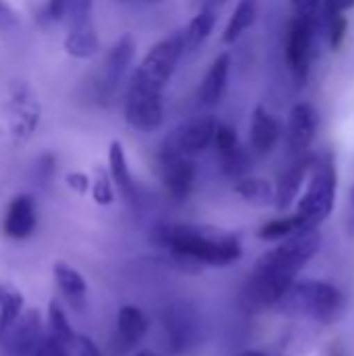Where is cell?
<instances>
[{
  "label": "cell",
  "instance_id": "1",
  "mask_svg": "<svg viewBox=\"0 0 354 356\" xmlns=\"http://www.w3.org/2000/svg\"><path fill=\"white\" fill-rule=\"evenodd\" d=\"M319 246L321 236L317 227H300L265 252L244 288L246 305L250 309H275L286 290L296 282L300 269L319 252Z\"/></svg>",
  "mask_w": 354,
  "mask_h": 356
},
{
  "label": "cell",
  "instance_id": "2",
  "mask_svg": "<svg viewBox=\"0 0 354 356\" xmlns=\"http://www.w3.org/2000/svg\"><path fill=\"white\" fill-rule=\"evenodd\" d=\"M156 246L169 250L173 261L186 271H198L202 265L230 267L242 259V244L234 234L190 225V223H159L150 234Z\"/></svg>",
  "mask_w": 354,
  "mask_h": 356
},
{
  "label": "cell",
  "instance_id": "3",
  "mask_svg": "<svg viewBox=\"0 0 354 356\" xmlns=\"http://www.w3.org/2000/svg\"><path fill=\"white\" fill-rule=\"evenodd\" d=\"M344 305L346 302L342 292L332 284L319 280H305L294 282L280 298L275 309L294 317L317 321L321 325H332L344 315Z\"/></svg>",
  "mask_w": 354,
  "mask_h": 356
},
{
  "label": "cell",
  "instance_id": "4",
  "mask_svg": "<svg viewBox=\"0 0 354 356\" xmlns=\"http://www.w3.org/2000/svg\"><path fill=\"white\" fill-rule=\"evenodd\" d=\"M336 194H338V169L336 159L332 152L321 154L315 159L309 184L298 200L296 217L300 219L303 227H319L334 211L336 207Z\"/></svg>",
  "mask_w": 354,
  "mask_h": 356
},
{
  "label": "cell",
  "instance_id": "5",
  "mask_svg": "<svg viewBox=\"0 0 354 356\" xmlns=\"http://www.w3.org/2000/svg\"><path fill=\"white\" fill-rule=\"evenodd\" d=\"M136 54V40L131 33H123L111 50L104 54V60L86 81V94L94 104L108 106L115 102L121 81L134 60Z\"/></svg>",
  "mask_w": 354,
  "mask_h": 356
},
{
  "label": "cell",
  "instance_id": "6",
  "mask_svg": "<svg viewBox=\"0 0 354 356\" xmlns=\"http://www.w3.org/2000/svg\"><path fill=\"white\" fill-rule=\"evenodd\" d=\"M182 54H184V33L182 31H175L169 38H163L146 52V56L134 71L129 86L163 94L165 86L169 83V79L175 73V67H177Z\"/></svg>",
  "mask_w": 354,
  "mask_h": 356
},
{
  "label": "cell",
  "instance_id": "7",
  "mask_svg": "<svg viewBox=\"0 0 354 356\" xmlns=\"http://www.w3.org/2000/svg\"><path fill=\"white\" fill-rule=\"evenodd\" d=\"M317 23L303 19V17H294L288 23L286 29V40H284V58H286V67L288 73L292 77V81L303 88L309 81L311 75V65H313V44H315V31H317Z\"/></svg>",
  "mask_w": 354,
  "mask_h": 356
},
{
  "label": "cell",
  "instance_id": "8",
  "mask_svg": "<svg viewBox=\"0 0 354 356\" xmlns=\"http://www.w3.org/2000/svg\"><path fill=\"white\" fill-rule=\"evenodd\" d=\"M163 330L171 355H186L200 340V319L192 305L171 302L163 311Z\"/></svg>",
  "mask_w": 354,
  "mask_h": 356
},
{
  "label": "cell",
  "instance_id": "9",
  "mask_svg": "<svg viewBox=\"0 0 354 356\" xmlns=\"http://www.w3.org/2000/svg\"><path fill=\"white\" fill-rule=\"evenodd\" d=\"M217 119L213 115H200L192 117L184 123H179L159 146L163 152H173V154H184V156H194L204 152L209 146H213L215 129H217Z\"/></svg>",
  "mask_w": 354,
  "mask_h": 356
},
{
  "label": "cell",
  "instance_id": "10",
  "mask_svg": "<svg viewBox=\"0 0 354 356\" xmlns=\"http://www.w3.org/2000/svg\"><path fill=\"white\" fill-rule=\"evenodd\" d=\"M125 121L131 129L152 134L165 121L163 94L127 86L125 94Z\"/></svg>",
  "mask_w": 354,
  "mask_h": 356
},
{
  "label": "cell",
  "instance_id": "11",
  "mask_svg": "<svg viewBox=\"0 0 354 356\" xmlns=\"http://www.w3.org/2000/svg\"><path fill=\"white\" fill-rule=\"evenodd\" d=\"M159 173L167 196L175 202H184L196 184V165L190 156L159 150Z\"/></svg>",
  "mask_w": 354,
  "mask_h": 356
},
{
  "label": "cell",
  "instance_id": "12",
  "mask_svg": "<svg viewBox=\"0 0 354 356\" xmlns=\"http://www.w3.org/2000/svg\"><path fill=\"white\" fill-rule=\"evenodd\" d=\"M10 115V136L19 142L27 140L40 123V104L38 96L23 81L10 88V100L6 104Z\"/></svg>",
  "mask_w": 354,
  "mask_h": 356
},
{
  "label": "cell",
  "instance_id": "13",
  "mask_svg": "<svg viewBox=\"0 0 354 356\" xmlns=\"http://www.w3.org/2000/svg\"><path fill=\"white\" fill-rule=\"evenodd\" d=\"M319 129V115L313 104L298 102L290 108L286 123V146L292 154H305Z\"/></svg>",
  "mask_w": 354,
  "mask_h": 356
},
{
  "label": "cell",
  "instance_id": "14",
  "mask_svg": "<svg viewBox=\"0 0 354 356\" xmlns=\"http://www.w3.org/2000/svg\"><path fill=\"white\" fill-rule=\"evenodd\" d=\"M44 340L42 334V319L38 311H25L0 338V344L13 356H33L40 342Z\"/></svg>",
  "mask_w": 354,
  "mask_h": 356
},
{
  "label": "cell",
  "instance_id": "15",
  "mask_svg": "<svg viewBox=\"0 0 354 356\" xmlns=\"http://www.w3.org/2000/svg\"><path fill=\"white\" fill-rule=\"evenodd\" d=\"M38 225V207L33 196L17 194L2 217V234L10 240H27Z\"/></svg>",
  "mask_w": 354,
  "mask_h": 356
},
{
  "label": "cell",
  "instance_id": "16",
  "mask_svg": "<svg viewBox=\"0 0 354 356\" xmlns=\"http://www.w3.org/2000/svg\"><path fill=\"white\" fill-rule=\"evenodd\" d=\"M67 23H69V31H67L65 42H63L67 54L73 56V58H79V60L92 58L94 54H98L100 42H98V33H96V27H94L92 13L73 17Z\"/></svg>",
  "mask_w": 354,
  "mask_h": 356
},
{
  "label": "cell",
  "instance_id": "17",
  "mask_svg": "<svg viewBox=\"0 0 354 356\" xmlns=\"http://www.w3.org/2000/svg\"><path fill=\"white\" fill-rule=\"evenodd\" d=\"M148 332V319L136 305H123L117 313L115 323V346L121 353L136 348Z\"/></svg>",
  "mask_w": 354,
  "mask_h": 356
},
{
  "label": "cell",
  "instance_id": "18",
  "mask_svg": "<svg viewBox=\"0 0 354 356\" xmlns=\"http://www.w3.org/2000/svg\"><path fill=\"white\" fill-rule=\"evenodd\" d=\"M282 138L280 121L265 108L257 106L250 117V148L255 154L265 156L269 154Z\"/></svg>",
  "mask_w": 354,
  "mask_h": 356
},
{
  "label": "cell",
  "instance_id": "19",
  "mask_svg": "<svg viewBox=\"0 0 354 356\" xmlns=\"http://www.w3.org/2000/svg\"><path fill=\"white\" fill-rule=\"evenodd\" d=\"M315 159L313 156H300L296 159L280 177L277 186H275V207L280 211H286L292 207V202L296 200L303 184L307 181L309 173H311V167H313Z\"/></svg>",
  "mask_w": 354,
  "mask_h": 356
},
{
  "label": "cell",
  "instance_id": "20",
  "mask_svg": "<svg viewBox=\"0 0 354 356\" xmlns=\"http://www.w3.org/2000/svg\"><path fill=\"white\" fill-rule=\"evenodd\" d=\"M230 67H232V56L230 52H221L209 67L204 79L200 81L198 88V100L207 106L217 104L227 88V79H230Z\"/></svg>",
  "mask_w": 354,
  "mask_h": 356
},
{
  "label": "cell",
  "instance_id": "21",
  "mask_svg": "<svg viewBox=\"0 0 354 356\" xmlns=\"http://www.w3.org/2000/svg\"><path fill=\"white\" fill-rule=\"evenodd\" d=\"M108 175H111V181L119 188L121 196L129 204H136V200H138L136 181H134V177L129 173L127 156H125L123 144L119 140H113L111 146H108Z\"/></svg>",
  "mask_w": 354,
  "mask_h": 356
},
{
  "label": "cell",
  "instance_id": "22",
  "mask_svg": "<svg viewBox=\"0 0 354 356\" xmlns=\"http://www.w3.org/2000/svg\"><path fill=\"white\" fill-rule=\"evenodd\" d=\"M54 282H56L58 290L63 292V296L69 300V305H73L75 309L83 307L88 284L75 267H71L65 261L54 263Z\"/></svg>",
  "mask_w": 354,
  "mask_h": 356
},
{
  "label": "cell",
  "instance_id": "23",
  "mask_svg": "<svg viewBox=\"0 0 354 356\" xmlns=\"http://www.w3.org/2000/svg\"><path fill=\"white\" fill-rule=\"evenodd\" d=\"M257 15H259V0H240L223 29V35L221 40L225 44H234L238 42L257 21Z\"/></svg>",
  "mask_w": 354,
  "mask_h": 356
},
{
  "label": "cell",
  "instance_id": "24",
  "mask_svg": "<svg viewBox=\"0 0 354 356\" xmlns=\"http://www.w3.org/2000/svg\"><path fill=\"white\" fill-rule=\"evenodd\" d=\"M234 192L246 200L248 204H255V207H269L275 202V188L269 179L265 177H242V179H236V186H234Z\"/></svg>",
  "mask_w": 354,
  "mask_h": 356
},
{
  "label": "cell",
  "instance_id": "25",
  "mask_svg": "<svg viewBox=\"0 0 354 356\" xmlns=\"http://www.w3.org/2000/svg\"><path fill=\"white\" fill-rule=\"evenodd\" d=\"M215 21H217L215 8L202 6L200 13L188 23V27L182 29V33H184V52L198 50L209 40V35H211V31L215 27Z\"/></svg>",
  "mask_w": 354,
  "mask_h": 356
},
{
  "label": "cell",
  "instance_id": "26",
  "mask_svg": "<svg viewBox=\"0 0 354 356\" xmlns=\"http://www.w3.org/2000/svg\"><path fill=\"white\" fill-rule=\"evenodd\" d=\"M23 315V296L10 286H0V338Z\"/></svg>",
  "mask_w": 354,
  "mask_h": 356
},
{
  "label": "cell",
  "instance_id": "27",
  "mask_svg": "<svg viewBox=\"0 0 354 356\" xmlns=\"http://www.w3.org/2000/svg\"><path fill=\"white\" fill-rule=\"evenodd\" d=\"M48 336L54 338L56 342L65 344L67 348L73 346V340H75V332L63 311V307L58 305V300H50L48 302Z\"/></svg>",
  "mask_w": 354,
  "mask_h": 356
},
{
  "label": "cell",
  "instance_id": "28",
  "mask_svg": "<svg viewBox=\"0 0 354 356\" xmlns=\"http://www.w3.org/2000/svg\"><path fill=\"white\" fill-rule=\"evenodd\" d=\"M217 159H219L221 171H223L227 177H232V179H242V177H246L248 171H250V167H252L250 152L244 150L240 144H238L236 148L227 150V152L217 154Z\"/></svg>",
  "mask_w": 354,
  "mask_h": 356
},
{
  "label": "cell",
  "instance_id": "29",
  "mask_svg": "<svg viewBox=\"0 0 354 356\" xmlns=\"http://www.w3.org/2000/svg\"><path fill=\"white\" fill-rule=\"evenodd\" d=\"M300 219L294 215H288V217H280V219H273V221H267L259 232L257 236L261 240H269V242H275V240H284L288 238L290 234H294L296 229H300Z\"/></svg>",
  "mask_w": 354,
  "mask_h": 356
},
{
  "label": "cell",
  "instance_id": "30",
  "mask_svg": "<svg viewBox=\"0 0 354 356\" xmlns=\"http://www.w3.org/2000/svg\"><path fill=\"white\" fill-rule=\"evenodd\" d=\"M92 198L96 204L100 207H108L113 204L115 200V192H113V181H111V175L102 169H96V177L92 181Z\"/></svg>",
  "mask_w": 354,
  "mask_h": 356
},
{
  "label": "cell",
  "instance_id": "31",
  "mask_svg": "<svg viewBox=\"0 0 354 356\" xmlns=\"http://www.w3.org/2000/svg\"><path fill=\"white\" fill-rule=\"evenodd\" d=\"M238 144H240V140H238L236 129L232 125H227V123H217L215 138H213V146L217 148V154L227 152V150L236 148Z\"/></svg>",
  "mask_w": 354,
  "mask_h": 356
},
{
  "label": "cell",
  "instance_id": "32",
  "mask_svg": "<svg viewBox=\"0 0 354 356\" xmlns=\"http://www.w3.org/2000/svg\"><path fill=\"white\" fill-rule=\"evenodd\" d=\"M294 17H303L309 21H319V10H321V0H290Z\"/></svg>",
  "mask_w": 354,
  "mask_h": 356
},
{
  "label": "cell",
  "instance_id": "33",
  "mask_svg": "<svg viewBox=\"0 0 354 356\" xmlns=\"http://www.w3.org/2000/svg\"><path fill=\"white\" fill-rule=\"evenodd\" d=\"M33 356H69V353H67V346L65 344H61L54 338L46 336L40 342V346H38V350H35Z\"/></svg>",
  "mask_w": 354,
  "mask_h": 356
},
{
  "label": "cell",
  "instance_id": "34",
  "mask_svg": "<svg viewBox=\"0 0 354 356\" xmlns=\"http://www.w3.org/2000/svg\"><path fill=\"white\" fill-rule=\"evenodd\" d=\"M54 169H56V159L54 154H42L40 161H38V167H35V175L42 184H46L50 177H54Z\"/></svg>",
  "mask_w": 354,
  "mask_h": 356
},
{
  "label": "cell",
  "instance_id": "35",
  "mask_svg": "<svg viewBox=\"0 0 354 356\" xmlns=\"http://www.w3.org/2000/svg\"><path fill=\"white\" fill-rule=\"evenodd\" d=\"M65 181H67V186L73 190V192H77V194H86L88 190H90V177L86 175V173H81V171H71V173H67V177H65Z\"/></svg>",
  "mask_w": 354,
  "mask_h": 356
},
{
  "label": "cell",
  "instance_id": "36",
  "mask_svg": "<svg viewBox=\"0 0 354 356\" xmlns=\"http://www.w3.org/2000/svg\"><path fill=\"white\" fill-rule=\"evenodd\" d=\"M73 348H75V355L77 356H102L100 348L88 338V336H75L73 340Z\"/></svg>",
  "mask_w": 354,
  "mask_h": 356
},
{
  "label": "cell",
  "instance_id": "37",
  "mask_svg": "<svg viewBox=\"0 0 354 356\" xmlns=\"http://www.w3.org/2000/svg\"><path fill=\"white\" fill-rule=\"evenodd\" d=\"M65 4L67 0H46L44 4V17L48 21H65Z\"/></svg>",
  "mask_w": 354,
  "mask_h": 356
},
{
  "label": "cell",
  "instance_id": "38",
  "mask_svg": "<svg viewBox=\"0 0 354 356\" xmlns=\"http://www.w3.org/2000/svg\"><path fill=\"white\" fill-rule=\"evenodd\" d=\"M17 25H19V17L4 0H0V29H15Z\"/></svg>",
  "mask_w": 354,
  "mask_h": 356
},
{
  "label": "cell",
  "instance_id": "39",
  "mask_svg": "<svg viewBox=\"0 0 354 356\" xmlns=\"http://www.w3.org/2000/svg\"><path fill=\"white\" fill-rule=\"evenodd\" d=\"M353 6L354 0H321V10H325V13H344L346 15Z\"/></svg>",
  "mask_w": 354,
  "mask_h": 356
},
{
  "label": "cell",
  "instance_id": "40",
  "mask_svg": "<svg viewBox=\"0 0 354 356\" xmlns=\"http://www.w3.org/2000/svg\"><path fill=\"white\" fill-rule=\"evenodd\" d=\"M346 232H348L351 238H354V188L351 190L348 209H346Z\"/></svg>",
  "mask_w": 354,
  "mask_h": 356
},
{
  "label": "cell",
  "instance_id": "41",
  "mask_svg": "<svg viewBox=\"0 0 354 356\" xmlns=\"http://www.w3.org/2000/svg\"><path fill=\"white\" fill-rule=\"evenodd\" d=\"M227 0H204V6H209V8H217V6H221V4H225Z\"/></svg>",
  "mask_w": 354,
  "mask_h": 356
},
{
  "label": "cell",
  "instance_id": "42",
  "mask_svg": "<svg viewBox=\"0 0 354 356\" xmlns=\"http://www.w3.org/2000/svg\"><path fill=\"white\" fill-rule=\"evenodd\" d=\"M236 356H269L265 355V353H261V350H244V353H240V355Z\"/></svg>",
  "mask_w": 354,
  "mask_h": 356
},
{
  "label": "cell",
  "instance_id": "43",
  "mask_svg": "<svg viewBox=\"0 0 354 356\" xmlns=\"http://www.w3.org/2000/svg\"><path fill=\"white\" fill-rule=\"evenodd\" d=\"M136 356H159V355H154V353H150V350H142V353H138Z\"/></svg>",
  "mask_w": 354,
  "mask_h": 356
}]
</instances>
